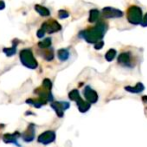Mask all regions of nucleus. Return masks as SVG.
Returning <instances> with one entry per match:
<instances>
[{
	"instance_id": "obj_1",
	"label": "nucleus",
	"mask_w": 147,
	"mask_h": 147,
	"mask_svg": "<svg viewBox=\"0 0 147 147\" xmlns=\"http://www.w3.org/2000/svg\"><path fill=\"white\" fill-rule=\"evenodd\" d=\"M107 29V25L104 23H99L95 26L93 29L89 30L86 32L85 38L87 39V41L93 43L96 42L97 40H99L100 38H102V36L104 35L105 31Z\"/></svg>"
},
{
	"instance_id": "obj_2",
	"label": "nucleus",
	"mask_w": 147,
	"mask_h": 147,
	"mask_svg": "<svg viewBox=\"0 0 147 147\" xmlns=\"http://www.w3.org/2000/svg\"><path fill=\"white\" fill-rule=\"evenodd\" d=\"M127 18L130 23L138 24L142 21V11L137 6H131L127 10Z\"/></svg>"
},
{
	"instance_id": "obj_3",
	"label": "nucleus",
	"mask_w": 147,
	"mask_h": 147,
	"mask_svg": "<svg viewBox=\"0 0 147 147\" xmlns=\"http://www.w3.org/2000/svg\"><path fill=\"white\" fill-rule=\"evenodd\" d=\"M55 140V132L51 131V130H48V131H45L39 136L38 141L42 144H49L51 142H53Z\"/></svg>"
},
{
	"instance_id": "obj_4",
	"label": "nucleus",
	"mask_w": 147,
	"mask_h": 147,
	"mask_svg": "<svg viewBox=\"0 0 147 147\" xmlns=\"http://www.w3.org/2000/svg\"><path fill=\"white\" fill-rule=\"evenodd\" d=\"M84 96L88 101V103H95L98 100V94L96 93V91L91 89L89 86H86L84 89Z\"/></svg>"
},
{
	"instance_id": "obj_5",
	"label": "nucleus",
	"mask_w": 147,
	"mask_h": 147,
	"mask_svg": "<svg viewBox=\"0 0 147 147\" xmlns=\"http://www.w3.org/2000/svg\"><path fill=\"white\" fill-rule=\"evenodd\" d=\"M51 106H52V108L55 110L56 114L58 115L59 117H62L63 116L64 110L69 107V103H67V102H53V103H51Z\"/></svg>"
},
{
	"instance_id": "obj_6",
	"label": "nucleus",
	"mask_w": 147,
	"mask_h": 147,
	"mask_svg": "<svg viewBox=\"0 0 147 147\" xmlns=\"http://www.w3.org/2000/svg\"><path fill=\"white\" fill-rule=\"evenodd\" d=\"M34 135H35V130H34V125L30 124L27 127V129L25 130L23 134H22V139L26 142H30L34 139Z\"/></svg>"
},
{
	"instance_id": "obj_7",
	"label": "nucleus",
	"mask_w": 147,
	"mask_h": 147,
	"mask_svg": "<svg viewBox=\"0 0 147 147\" xmlns=\"http://www.w3.org/2000/svg\"><path fill=\"white\" fill-rule=\"evenodd\" d=\"M18 136H19L18 132H14L13 134L7 133V134H4L2 139H3V141L5 142V143H15L17 146H19V144H18V142H17Z\"/></svg>"
},
{
	"instance_id": "obj_8",
	"label": "nucleus",
	"mask_w": 147,
	"mask_h": 147,
	"mask_svg": "<svg viewBox=\"0 0 147 147\" xmlns=\"http://www.w3.org/2000/svg\"><path fill=\"white\" fill-rule=\"evenodd\" d=\"M103 14H104L105 17H109V18H112V17H120L122 16V12L119 11V10L116 9H113L111 7H106L103 9Z\"/></svg>"
},
{
	"instance_id": "obj_9",
	"label": "nucleus",
	"mask_w": 147,
	"mask_h": 147,
	"mask_svg": "<svg viewBox=\"0 0 147 147\" xmlns=\"http://www.w3.org/2000/svg\"><path fill=\"white\" fill-rule=\"evenodd\" d=\"M118 62L124 66H129L130 62H131V57H130L129 53H121L118 56Z\"/></svg>"
},
{
	"instance_id": "obj_10",
	"label": "nucleus",
	"mask_w": 147,
	"mask_h": 147,
	"mask_svg": "<svg viewBox=\"0 0 147 147\" xmlns=\"http://www.w3.org/2000/svg\"><path fill=\"white\" fill-rule=\"evenodd\" d=\"M76 103H77V106H78L79 111H80V112H82V113L88 111L89 108H90V103H88L87 101L82 100V99H79V100H78Z\"/></svg>"
},
{
	"instance_id": "obj_11",
	"label": "nucleus",
	"mask_w": 147,
	"mask_h": 147,
	"mask_svg": "<svg viewBox=\"0 0 147 147\" xmlns=\"http://www.w3.org/2000/svg\"><path fill=\"white\" fill-rule=\"evenodd\" d=\"M26 103H28V104H32L33 106H35L36 108H39V107L43 106V105L46 104V101L43 100L42 98H39V99H28L27 101H26Z\"/></svg>"
},
{
	"instance_id": "obj_12",
	"label": "nucleus",
	"mask_w": 147,
	"mask_h": 147,
	"mask_svg": "<svg viewBox=\"0 0 147 147\" xmlns=\"http://www.w3.org/2000/svg\"><path fill=\"white\" fill-rule=\"evenodd\" d=\"M125 90L129 91V92H132V93H139V92H141V91L144 90V86L142 83H137L135 87H130V86H127V87H125Z\"/></svg>"
},
{
	"instance_id": "obj_13",
	"label": "nucleus",
	"mask_w": 147,
	"mask_h": 147,
	"mask_svg": "<svg viewBox=\"0 0 147 147\" xmlns=\"http://www.w3.org/2000/svg\"><path fill=\"white\" fill-rule=\"evenodd\" d=\"M69 98L71 99V100L73 101H76L77 102L79 99H81V97H80L79 95V92H78V90H76V89H74V90H72L71 92L69 93Z\"/></svg>"
},
{
	"instance_id": "obj_14",
	"label": "nucleus",
	"mask_w": 147,
	"mask_h": 147,
	"mask_svg": "<svg viewBox=\"0 0 147 147\" xmlns=\"http://www.w3.org/2000/svg\"><path fill=\"white\" fill-rule=\"evenodd\" d=\"M115 56H116V51H115L114 49H110V50L106 53V55H105V58H106L107 61H112V60L115 58Z\"/></svg>"
},
{
	"instance_id": "obj_15",
	"label": "nucleus",
	"mask_w": 147,
	"mask_h": 147,
	"mask_svg": "<svg viewBox=\"0 0 147 147\" xmlns=\"http://www.w3.org/2000/svg\"><path fill=\"white\" fill-rule=\"evenodd\" d=\"M99 17V12L97 10H92L91 11V14H90V21H96L97 18Z\"/></svg>"
},
{
	"instance_id": "obj_16",
	"label": "nucleus",
	"mask_w": 147,
	"mask_h": 147,
	"mask_svg": "<svg viewBox=\"0 0 147 147\" xmlns=\"http://www.w3.org/2000/svg\"><path fill=\"white\" fill-rule=\"evenodd\" d=\"M59 57H60V59L65 60L68 57L67 52H65V51H60V52H59Z\"/></svg>"
},
{
	"instance_id": "obj_17",
	"label": "nucleus",
	"mask_w": 147,
	"mask_h": 147,
	"mask_svg": "<svg viewBox=\"0 0 147 147\" xmlns=\"http://www.w3.org/2000/svg\"><path fill=\"white\" fill-rule=\"evenodd\" d=\"M141 24L142 26H147V14L145 15V17L143 18V20L141 21Z\"/></svg>"
},
{
	"instance_id": "obj_18",
	"label": "nucleus",
	"mask_w": 147,
	"mask_h": 147,
	"mask_svg": "<svg viewBox=\"0 0 147 147\" xmlns=\"http://www.w3.org/2000/svg\"><path fill=\"white\" fill-rule=\"evenodd\" d=\"M102 46H103V42H99V43H97V44H96L95 48H96V49H100Z\"/></svg>"
}]
</instances>
